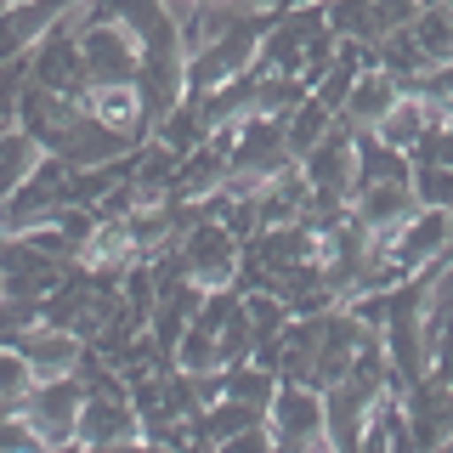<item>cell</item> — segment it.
Segmentation results:
<instances>
[{"instance_id":"obj_1","label":"cell","mask_w":453,"mask_h":453,"mask_svg":"<svg viewBox=\"0 0 453 453\" xmlns=\"http://www.w3.org/2000/svg\"><path fill=\"white\" fill-rule=\"evenodd\" d=\"M74 12V6H68ZM57 18L46 35L28 46V80L46 85V91L57 96H74V103H85V91H91V74H85V51H80V28L74 18Z\"/></svg>"},{"instance_id":"obj_2","label":"cell","mask_w":453,"mask_h":453,"mask_svg":"<svg viewBox=\"0 0 453 453\" xmlns=\"http://www.w3.org/2000/svg\"><path fill=\"white\" fill-rule=\"evenodd\" d=\"M266 431L273 448H329V419H323V391L301 386V380H278L273 403H266Z\"/></svg>"},{"instance_id":"obj_3","label":"cell","mask_w":453,"mask_h":453,"mask_svg":"<svg viewBox=\"0 0 453 453\" xmlns=\"http://www.w3.org/2000/svg\"><path fill=\"white\" fill-rule=\"evenodd\" d=\"M176 250H181V266H188V278L204 283V289H226V283L238 278V261H244V238L226 233V226L210 221V216H198L188 233L176 238Z\"/></svg>"},{"instance_id":"obj_4","label":"cell","mask_w":453,"mask_h":453,"mask_svg":"<svg viewBox=\"0 0 453 453\" xmlns=\"http://www.w3.org/2000/svg\"><path fill=\"white\" fill-rule=\"evenodd\" d=\"M85 386L74 374H57V380H35L28 396L18 403V414L35 425L40 448H74V419H80Z\"/></svg>"},{"instance_id":"obj_5","label":"cell","mask_w":453,"mask_h":453,"mask_svg":"<svg viewBox=\"0 0 453 453\" xmlns=\"http://www.w3.org/2000/svg\"><path fill=\"white\" fill-rule=\"evenodd\" d=\"M374 244L396 261V273H403V278H414V273H425V266H436L448 255V210L419 204L408 221H396L391 233H380Z\"/></svg>"},{"instance_id":"obj_6","label":"cell","mask_w":453,"mask_h":453,"mask_svg":"<svg viewBox=\"0 0 453 453\" xmlns=\"http://www.w3.org/2000/svg\"><path fill=\"white\" fill-rule=\"evenodd\" d=\"M74 448H142V419L125 391H85Z\"/></svg>"},{"instance_id":"obj_7","label":"cell","mask_w":453,"mask_h":453,"mask_svg":"<svg viewBox=\"0 0 453 453\" xmlns=\"http://www.w3.org/2000/svg\"><path fill=\"white\" fill-rule=\"evenodd\" d=\"M80 51H85V74L96 80H136L142 46L125 23H85L80 28Z\"/></svg>"},{"instance_id":"obj_8","label":"cell","mask_w":453,"mask_h":453,"mask_svg":"<svg viewBox=\"0 0 453 453\" xmlns=\"http://www.w3.org/2000/svg\"><path fill=\"white\" fill-rule=\"evenodd\" d=\"M301 170H306L311 188H323V193H346V198H351V188H357V131H351L346 119H334V131L306 153Z\"/></svg>"},{"instance_id":"obj_9","label":"cell","mask_w":453,"mask_h":453,"mask_svg":"<svg viewBox=\"0 0 453 453\" xmlns=\"http://www.w3.org/2000/svg\"><path fill=\"white\" fill-rule=\"evenodd\" d=\"M85 108H91L108 131H119V136H131V142H148L153 136V119H148V108H142L136 80H96L91 91H85Z\"/></svg>"},{"instance_id":"obj_10","label":"cell","mask_w":453,"mask_h":453,"mask_svg":"<svg viewBox=\"0 0 453 453\" xmlns=\"http://www.w3.org/2000/svg\"><path fill=\"white\" fill-rule=\"evenodd\" d=\"M18 351H23V363L35 368V380H57V374H74L85 340L74 329H57V323H28L18 334Z\"/></svg>"},{"instance_id":"obj_11","label":"cell","mask_w":453,"mask_h":453,"mask_svg":"<svg viewBox=\"0 0 453 453\" xmlns=\"http://www.w3.org/2000/svg\"><path fill=\"white\" fill-rule=\"evenodd\" d=\"M419 210V198H414V181H357L351 188V216H357L368 233H391L396 221H408Z\"/></svg>"},{"instance_id":"obj_12","label":"cell","mask_w":453,"mask_h":453,"mask_svg":"<svg viewBox=\"0 0 453 453\" xmlns=\"http://www.w3.org/2000/svg\"><path fill=\"white\" fill-rule=\"evenodd\" d=\"M408 85L391 74V68H380V63H368L363 74H357V85L346 91V103H340V119L351 125V131H374L380 119L391 113V103L403 96Z\"/></svg>"},{"instance_id":"obj_13","label":"cell","mask_w":453,"mask_h":453,"mask_svg":"<svg viewBox=\"0 0 453 453\" xmlns=\"http://www.w3.org/2000/svg\"><path fill=\"white\" fill-rule=\"evenodd\" d=\"M68 6H74V0H12V6H0V63H6V57H23Z\"/></svg>"},{"instance_id":"obj_14","label":"cell","mask_w":453,"mask_h":453,"mask_svg":"<svg viewBox=\"0 0 453 453\" xmlns=\"http://www.w3.org/2000/svg\"><path fill=\"white\" fill-rule=\"evenodd\" d=\"M368 408H374V396H368L357 380H334V386H323V419H329V448H363V419Z\"/></svg>"},{"instance_id":"obj_15","label":"cell","mask_w":453,"mask_h":453,"mask_svg":"<svg viewBox=\"0 0 453 453\" xmlns=\"http://www.w3.org/2000/svg\"><path fill=\"white\" fill-rule=\"evenodd\" d=\"M226 181V142L221 136H204L198 148H188L176 159V181H170V198H210Z\"/></svg>"},{"instance_id":"obj_16","label":"cell","mask_w":453,"mask_h":453,"mask_svg":"<svg viewBox=\"0 0 453 453\" xmlns=\"http://www.w3.org/2000/svg\"><path fill=\"white\" fill-rule=\"evenodd\" d=\"M425 131H431V96H425V91H403L391 103V113L374 125V136L391 142V148H403L408 159H414V148L425 142Z\"/></svg>"},{"instance_id":"obj_17","label":"cell","mask_w":453,"mask_h":453,"mask_svg":"<svg viewBox=\"0 0 453 453\" xmlns=\"http://www.w3.org/2000/svg\"><path fill=\"white\" fill-rule=\"evenodd\" d=\"M363 448L386 453V448H414V436H408V408H403V391H380L374 408H368L363 419Z\"/></svg>"},{"instance_id":"obj_18","label":"cell","mask_w":453,"mask_h":453,"mask_svg":"<svg viewBox=\"0 0 453 453\" xmlns=\"http://www.w3.org/2000/svg\"><path fill=\"white\" fill-rule=\"evenodd\" d=\"M334 119H340V113L323 103V96H311V91H306L289 113H283V136H289V153H295V159H306V153L334 131Z\"/></svg>"},{"instance_id":"obj_19","label":"cell","mask_w":453,"mask_h":453,"mask_svg":"<svg viewBox=\"0 0 453 453\" xmlns=\"http://www.w3.org/2000/svg\"><path fill=\"white\" fill-rule=\"evenodd\" d=\"M153 136H159L165 148H176V153L198 148V142L210 136V119H204V103H198V91H181V103L170 108L159 125H153Z\"/></svg>"},{"instance_id":"obj_20","label":"cell","mask_w":453,"mask_h":453,"mask_svg":"<svg viewBox=\"0 0 453 453\" xmlns=\"http://www.w3.org/2000/svg\"><path fill=\"white\" fill-rule=\"evenodd\" d=\"M323 18H329V28L340 40H363V46H374V40L386 35L374 0H323Z\"/></svg>"},{"instance_id":"obj_21","label":"cell","mask_w":453,"mask_h":453,"mask_svg":"<svg viewBox=\"0 0 453 453\" xmlns=\"http://www.w3.org/2000/svg\"><path fill=\"white\" fill-rule=\"evenodd\" d=\"M408 35L419 40V51L431 57V63H448V57H453V12L442 6V0H419Z\"/></svg>"},{"instance_id":"obj_22","label":"cell","mask_w":453,"mask_h":453,"mask_svg":"<svg viewBox=\"0 0 453 453\" xmlns=\"http://www.w3.org/2000/svg\"><path fill=\"white\" fill-rule=\"evenodd\" d=\"M35 165H40V142L28 131H18V125H6V131H0V198L18 188Z\"/></svg>"},{"instance_id":"obj_23","label":"cell","mask_w":453,"mask_h":453,"mask_svg":"<svg viewBox=\"0 0 453 453\" xmlns=\"http://www.w3.org/2000/svg\"><path fill=\"white\" fill-rule=\"evenodd\" d=\"M414 198L431 210H453V165H436V159L414 165Z\"/></svg>"},{"instance_id":"obj_24","label":"cell","mask_w":453,"mask_h":453,"mask_svg":"<svg viewBox=\"0 0 453 453\" xmlns=\"http://www.w3.org/2000/svg\"><path fill=\"white\" fill-rule=\"evenodd\" d=\"M28 386H35V368L23 363V351L18 346H0V396H6V403H23Z\"/></svg>"},{"instance_id":"obj_25","label":"cell","mask_w":453,"mask_h":453,"mask_svg":"<svg viewBox=\"0 0 453 453\" xmlns=\"http://www.w3.org/2000/svg\"><path fill=\"white\" fill-rule=\"evenodd\" d=\"M23 91H28V51L0 63V119H6V125H12V113H18Z\"/></svg>"},{"instance_id":"obj_26","label":"cell","mask_w":453,"mask_h":453,"mask_svg":"<svg viewBox=\"0 0 453 453\" xmlns=\"http://www.w3.org/2000/svg\"><path fill=\"white\" fill-rule=\"evenodd\" d=\"M0 448H6V453H28V448H40L35 425H28L23 414H6V419H0Z\"/></svg>"},{"instance_id":"obj_27","label":"cell","mask_w":453,"mask_h":453,"mask_svg":"<svg viewBox=\"0 0 453 453\" xmlns=\"http://www.w3.org/2000/svg\"><path fill=\"white\" fill-rule=\"evenodd\" d=\"M374 12H380V23H386V35H391V28H408V23H414L419 0H374Z\"/></svg>"},{"instance_id":"obj_28","label":"cell","mask_w":453,"mask_h":453,"mask_svg":"<svg viewBox=\"0 0 453 453\" xmlns=\"http://www.w3.org/2000/svg\"><path fill=\"white\" fill-rule=\"evenodd\" d=\"M6 414H18V403H6V396H0V419H6Z\"/></svg>"}]
</instances>
